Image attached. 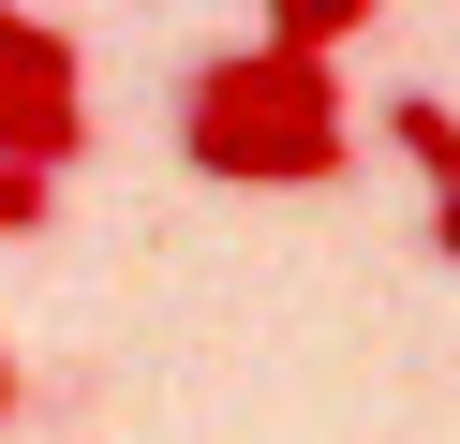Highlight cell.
I'll use <instances>...</instances> for the list:
<instances>
[{
    "label": "cell",
    "mask_w": 460,
    "mask_h": 444,
    "mask_svg": "<svg viewBox=\"0 0 460 444\" xmlns=\"http://www.w3.org/2000/svg\"><path fill=\"white\" fill-rule=\"evenodd\" d=\"M179 163L223 178V193H327L357 163L341 59H312V45H208L179 74Z\"/></svg>",
    "instance_id": "6da1fadb"
},
{
    "label": "cell",
    "mask_w": 460,
    "mask_h": 444,
    "mask_svg": "<svg viewBox=\"0 0 460 444\" xmlns=\"http://www.w3.org/2000/svg\"><path fill=\"white\" fill-rule=\"evenodd\" d=\"M0 163H15V178H60V163H90V104H45V89H0Z\"/></svg>",
    "instance_id": "7a4b0ae2"
},
{
    "label": "cell",
    "mask_w": 460,
    "mask_h": 444,
    "mask_svg": "<svg viewBox=\"0 0 460 444\" xmlns=\"http://www.w3.org/2000/svg\"><path fill=\"white\" fill-rule=\"evenodd\" d=\"M386 148H401V163L430 178V207L460 193V104H430V89H401V104H386Z\"/></svg>",
    "instance_id": "3957f363"
},
{
    "label": "cell",
    "mask_w": 460,
    "mask_h": 444,
    "mask_svg": "<svg viewBox=\"0 0 460 444\" xmlns=\"http://www.w3.org/2000/svg\"><path fill=\"white\" fill-rule=\"evenodd\" d=\"M371 15H386V0H268V45H312V59H327V45H357Z\"/></svg>",
    "instance_id": "277c9868"
},
{
    "label": "cell",
    "mask_w": 460,
    "mask_h": 444,
    "mask_svg": "<svg viewBox=\"0 0 460 444\" xmlns=\"http://www.w3.org/2000/svg\"><path fill=\"white\" fill-rule=\"evenodd\" d=\"M45 222H60V178H15V163H0V237H45Z\"/></svg>",
    "instance_id": "5b68a950"
},
{
    "label": "cell",
    "mask_w": 460,
    "mask_h": 444,
    "mask_svg": "<svg viewBox=\"0 0 460 444\" xmlns=\"http://www.w3.org/2000/svg\"><path fill=\"white\" fill-rule=\"evenodd\" d=\"M430 252H446V266H460V193H446V207H430Z\"/></svg>",
    "instance_id": "8992f818"
},
{
    "label": "cell",
    "mask_w": 460,
    "mask_h": 444,
    "mask_svg": "<svg viewBox=\"0 0 460 444\" xmlns=\"http://www.w3.org/2000/svg\"><path fill=\"white\" fill-rule=\"evenodd\" d=\"M15 414H31V400H15V355H0V430H15Z\"/></svg>",
    "instance_id": "52a82bcc"
}]
</instances>
